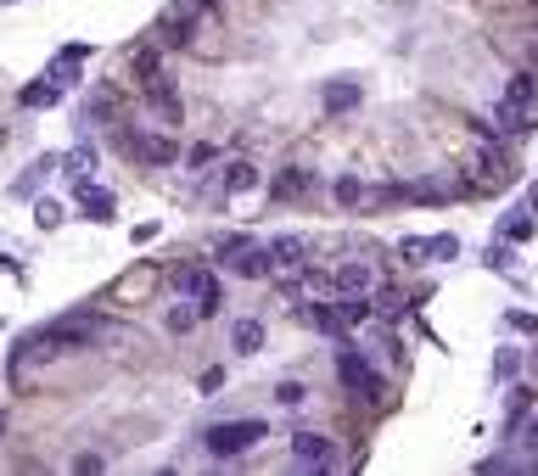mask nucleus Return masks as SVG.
I'll list each match as a JSON object with an SVG mask.
<instances>
[{
  "instance_id": "nucleus-9",
  "label": "nucleus",
  "mask_w": 538,
  "mask_h": 476,
  "mask_svg": "<svg viewBox=\"0 0 538 476\" xmlns=\"http://www.w3.org/2000/svg\"><path fill=\"white\" fill-rule=\"evenodd\" d=\"M230 269H236L241 280H264L269 275V247H236L230 252Z\"/></svg>"
},
{
  "instance_id": "nucleus-21",
  "label": "nucleus",
  "mask_w": 538,
  "mask_h": 476,
  "mask_svg": "<svg viewBox=\"0 0 538 476\" xmlns=\"http://www.w3.org/2000/svg\"><path fill=\"white\" fill-rule=\"evenodd\" d=\"M370 275H376V269L354 258V264H342V269H337V286H342V292H370Z\"/></svg>"
},
{
  "instance_id": "nucleus-4",
  "label": "nucleus",
  "mask_w": 538,
  "mask_h": 476,
  "mask_svg": "<svg viewBox=\"0 0 538 476\" xmlns=\"http://www.w3.org/2000/svg\"><path fill=\"white\" fill-rule=\"evenodd\" d=\"M309 264V241L303 236H275L269 241V275H292Z\"/></svg>"
},
{
  "instance_id": "nucleus-13",
  "label": "nucleus",
  "mask_w": 538,
  "mask_h": 476,
  "mask_svg": "<svg viewBox=\"0 0 538 476\" xmlns=\"http://www.w3.org/2000/svg\"><path fill=\"white\" fill-rule=\"evenodd\" d=\"M471 174H477L482 185H505V157L482 146V152H471Z\"/></svg>"
},
{
  "instance_id": "nucleus-12",
  "label": "nucleus",
  "mask_w": 538,
  "mask_h": 476,
  "mask_svg": "<svg viewBox=\"0 0 538 476\" xmlns=\"http://www.w3.org/2000/svg\"><path fill=\"white\" fill-rule=\"evenodd\" d=\"M62 163V157H40V163H29V168H23V174H17V180H12V196H17V202H23V196H34V191H40V180H45V174H51V168H57Z\"/></svg>"
},
{
  "instance_id": "nucleus-35",
  "label": "nucleus",
  "mask_w": 538,
  "mask_h": 476,
  "mask_svg": "<svg viewBox=\"0 0 538 476\" xmlns=\"http://www.w3.org/2000/svg\"><path fill=\"white\" fill-rule=\"evenodd\" d=\"M522 448H527V454H538V415L527 420V432H522Z\"/></svg>"
},
{
  "instance_id": "nucleus-34",
  "label": "nucleus",
  "mask_w": 538,
  "mask_h": 476,
  "mask_svg": "<svg viewBox=\"0 0 538 476\" xmlns=\"http://www.w3.org/2000/svg\"><path fill=\"white\" fill-rule=\"evenodd\" d=\"M213 157H219V152H213V146H191V168H208Z\"/></svg>"
},
{
  "instance_id": "nucleus-6",
  "label": "nucleus",
  "mask_w": 538,
  "mask_h": 476,
  "mask_svg": "<svg viewBox=\"0 0 538 476\" xmlns=\"http://www.w3.org/2000/svg\"><path fill=\"white\" fill-rule=\"evenodd\" d=\"M505 101L522 112L527 129H538V84H533V73H516V79H510V90H505Z\"/></svg>"
},
{
  "instance_id": "nucleus-8",
  "label": "nucleus",
  "mask_w": 538,
  "mask_h": 476,
  "mask_svg": "<svg viewBox=\"0 0 538 476\" xmlns=\"http://www.w3.org/2000/svg\"><path fill=\"white\" fill-rule=\"evenodd\" d=\"M79 208H85V219H96V224H107L118 213V202H113V191H101V185H79Z\"/></svg>"
},
{
  "instance_id": "nucleus-17",
  "label": "nucleus",
  "mask_w": 538,
  "mask_h": 476,
  "mask_svg": "<svg viewBox=\"0 0 538 476\" xmlns=\"http://www.w3.org/2000/svg\"><path fill=\"white\" fill-rule=\"evenodd\" d=\"M202 280H208V269H197V264H174V269H169V286H174L180 297H197Z\"/></svg>"
},
{
  "instance_id": "nucleus-18",
  "label": "nucleus",
  "mask_w": 538,
  "mask_h": 476,
  "mask_svg": "<svg viewBox=\"0 0 538 476\" xmlns=\"http://www.w3.org/2000/svg\"><path fill=\"white\" fill-rule=\"evenodd\" d=\"M62 168L73 174V185H85L90 174H96V152H90V146H73V152L62 157Z\"/></svg>"
},
{
  "instance_id": "nucleus-36",
  "label": "nucleus",
  "mask_w": 538,
  "mask_h": 476,
  "mask_svg": "<svg viewBox=\"0 0 538 476\" xmlns=\"http://www.w3.org/2000/svg\"><path fill=\"white\" fill-rule=\"evenodd\" d=\"M527 208H533V213H538V185H527Z\"/></svg>"
},
{
  "instance_id": "nucleus-33",
  "label": "nucleus",
  "mask_w": 538,
  "mask_h": 476,
  "mask_svg": "<svg viewBox=\"0 0 538 476\" xmlns=\"http://www.w3.org/2000/svg\"><path fill=\"white\" fill-rule=\"evenodd\" d=\"M398 252H404V258H432V241L410 236V241H404V247H398Z\"/></svg>"
},
{
  "instance_id": "nucleus-14",
  "label": "nucleus",
  "mask_w": 538,
  "mask_h": 476,
  "mask_svg": "<svg viewBox=\"0 0 538 476\" xmlns=\"http://www.w3.org/2000/svg\"><path fill=\"white\" fill-rule=\"evenodd\" d=\"M533 230H538L533 208H516V213H505V224H499V241H533Z\"/></svg>"
},
{
  "instance_id": "nucleus-30",
  "label": "nucleus",
  "mask_w": 538,
  "mask_h": 476,
  "mask_svg": "<svg viewBox=\"0 0 538 476\" xmlns=\"http://www.w3.org/2000/svg\"><path fill=\"white\" fill-rule=\"evenodd\" d=\"M135 73H141V79L157 73V45H141V51H135Z\"/></svg>"
},
{
  "instance_id": "nucleus-11",
  "label": "nucleus",
  "mask_w": 538,
  "mask_h": 476,
  "mask_svg": "<svg viewBox=\"0 0 538 476\" xmlns=\"http://www.w3.org/2000/svg\"><path fill=\"white\" fill-rule=\"evenodd\" d=\"M314 174H303V168H286L281 180H269V202H298V196H309Z\"/></svg>"
},
{
  "instance_id": "nucleus-19",
  "label": "nucleus",
  "mask_w": 538,
  "mask_h": 476,
  "mask_svg": "<svg viewBox=\"0 0 538 476\" xmlns=\"http://www.w3.org/2000/svg\"><path fill=\"white\" fill-rule=\"evenodd\" d=\"M303 325H314L320 336H337L342 331V314H337V308H326V303H314V308H303Z\"/></svg>"
},
{
  "instance_id": "nucleus-7",
  "label": "nucleus",
  "mask_w": 538,
  "mask_h": 476,
  "mask_svg": "<svg viewBox=\"0 0 538 476\" xmlns=\"http://www.w3.org/2000/svg\"><path fill=\"white\" fill-rule=\"evenodd\" d=\"M146 101H152V112L157 118H163V124H180V96H174L169 90V79H163V73H152V79H146Z\"/></svg>"
},
{
  "instance_id": "nucleus-22",
  "label": "nucleus",
  "mask_w": 538,
  "mask_h": 476,
  "mask_svg": "<svg viewBox=\"0 0 538 476\" xmlns=\"http://www.w3.org/2000/svg\"><path fill=\"white\" fill-rule=\"evenodd\" d=\"M258 185V168L253 163H230L225 168V196H241V191H253Z\"/></svg>"
},
{
  "instance_id": "nucleus-15",
  "label": "nucleus",
  "mask_w": 538,
  "mask_h": 476,
  "mask_svg": "<svg viewBox=\"0 0 538 476\" xmlns=\"http://www.w3.org/2000/svg\"><path fill=\"white\" fill-rule=\"evenodd\" d=\"M17 101H23V107H57V101H62V84L51 79V73H45V79H34Z\"/></svg>"
},
{
  "instance_id": "nucleus-26",
  "label": "nucleus",
  "mask_w": 538,
  "mask_h": 476,
  "mask_svg": "<svg viewBox=\"0 0 538 476\" xmlns=\"http://www.w3.org/2000/svg\"><path fill=\"white\" fill-rule=\"evenodd\" d=\"M34 224H40V230H57V224H62V202H34Z\"/></svg>"
},
{
  "instance_id": "nucleus-28",
  "label": "nucleus",
  "mask_w": 538,
  "mask_h": 476,
  "mask_svg": "<svg viewBox=\"0 0 538 476\" xmlns=\"http://www.w3.org/2000/svg\"><path fill=\"white\" fill-rule=\"evenodd\" d=\"M376 314H382V320H398V314H404V292H382L376 297Z\"/></svg>"
},
{
  "instance_id": "nucleus-25",
  "label": "nucleus",
  "mask_w": 538,
  "mask_h": 476,
  "mask_svg": "<svg viewBox=\"0 0 538 476\" xmlns=\"http://www.w3.org/2000/svg\"><path fill=\"white\" fill-rule=\"evenodd\" d=\"M219 303H225V292H219V280H202V292H197V308H202V320H208V314H219Z\"/></svg>"
},
{
  "instance_id": "nucleus-5",
  "label": "nucleus",
  "mask_w": 538,
  "mask_h": 476,
  "mask_svg": "<svg viewBox=\"0 0 538 476\" xmlns=\"http://www.w3.org/2000/svg\"><path fill=\"white\" fill-rule=\"evenodd\" d=\"M320 101H326L331 118H337V112H354L359 101H365V84H359L354 73H342V79H331V84H326V96H320Z\"/></svg>"
},
{
  "instance_id": "nucleus-3",
  "label": "nucleus",
  "mask_w": 538,
  "mask_h": 476,
  "mask_svg": "<svg viewBox=\"0 0 538 476\" xmlns=\"http://www.w3.org/2000/svg\"><path fill=\"white\" fill-rule=\"evenodd\" d=\"M118 146H124L129 157L152 163V168H163V163H174V157H180V146H174L169 135H118Z\"/></svg>"
},
{
  "instance_id": "nucleus-32",
  "label": "nucleus",
  "mask_w": 538,
  "mask_h": 476,
  "mask_svg": "<svg viewBox=\"0 0 538 476\" xmlns=\"http://www.w3.org/2000/svg\"><path fill=\"white\" fill-rule=\"evenodd\" d=\"M488 264H494V269H505V275H510V269H516V252H510V247H488Z\"/></svg>"
},
{
  "instance_id": "nucleus-2",
  "label": "nucleus",
  "mask_w": 538,
  "mask_h": 476,
  "mask_svg": "<svg viewBox=\"0 0 538 476\" xmlns=\"http://www.w3.org/2000/svg\"><path fill=\"white\" fill-rule=\"evenodd\" d=\"M337 376H342V387H348V392H365L370 404H382V398H387L382 376H376L359 353H337Z\"/></svg>"
},
{
  "instance_id": "nucleus-10",
  "label": "nucleus",
  "mask_w": 538,
  "mask_h": 476,
  "mask_svg": "<svg viewBox=\"0 0 538 476\" xmlns=\"http://www.w3.org/2000/svg\"><path fill=\"white\" fill-rule=\"evenodd\" d=\"M292 454H298V465H326L331 460V437L326 432H298L292 437Z\"/></svg>"
},
{
  "instance_id": "nucleus-16",
  "label": "nucleus",
  "mask_w": 538,
  "mask_h": 476,
  "mask_svg": "<svg viewBox=\"0 0 538 476\" xmlns=\"http://www.w3.org/2000/svg\"><path fill=\"white\" fill-rule=\"evenodd\" d=\"M230 348H236V353H258V348H264V325H258V320H236V325H230Z\"/></svg>"
},
{
  "instance_id": "nucleus-20",
  "label": "nucleus",
  "mask_w": 538,
  "mask_h": 476,
  "mask_svg": "<svg viewBox=\"0 0 538 476\" xmlns=\"http://www.w3.org/2000/svg\"><path fill=\"white\" fill-rule=\"evenodd\" d=\"M197 320H202L197 297H180V303L169 308V331H174V336H185V331H191V325H197Z\"/></svg>"
},
{
  "instance_id": "nucleus-23",
  "label": "nucleus",
  "mask_w": 538,
  "mask_h": 476,
  "mask_svg": "<svg viewBox=\"0 0 538 476\" xmlns=\"http://www.w3.org/2000/svg\"><path fill=\"white\" fill-rule=\"evenodd\" d=\"M370 308H376V303H365V292H348V297L337 303V314H342V325H365Z\"/></svg>"
},
{
  "instance_id": "nucleus-27",
  "label": "nucleus",
  "mask_w": 538,
  "mask_h": 476,
  "mask_svg": "<svg viewBox=\"0 0 538 476\" xmlns=\"http://www.w3.org/2000/svg\"><path fill=\"white\" fill-rule=\"evenodd\" d=\"M303 398H309V392H303V381H281V387H275V404H286V409H298Z\"/></svg>"
},
{
  "instance_id": "nucleus-1",
  "label": "nucleus",
  "mask_w": 538,
  "mask_h": 476,
  "mask_svg": "<svg viewBox=\"0 0 538 476\" xmlns=\"http://www.w3.org/2000/svg\"><path fill=\"white\" fill-rule=\"evenodd\" d=\"M202 443H208L213 460H236V454H247L253 443H264V420H219V426L202 432Z\"/></svg>"
},
{
  "instance_id": "nucleus-31",
  "label": "nucleus",
  "mask_w": 538,
  "mask_h": 476,
  "mask_svg": "<svg viewBox=\"0 0 538 476\" xmlns=\"http://www.w3.org/2000/svg\"><path fill=\"white\" fill-rule=\"evenodd\" d=\"M432 258H460V241H454V236H432Z\"/></svg>"
},
{
  "instance_id": "nucleus-37",
  "label": "nucleus",
  "mask_w": 538,
  "mask_h": 476,
  "mask_svg": "<svg viewBox=\"0 0 538 476\" xmlns=\"http://www.w3.org/2000/svg\"><path fill=\"white\" fill-rule=\"evenodd\" d=\"M533 370H538V348H533Z\"/></svg>"
},
{
  "instance_id": "nucleus-24",
  "label": "nucleus",
  "mask_w": 538,
  "mask_h": 476,
  "mask_svg": "<svg viewBox=\"0 0 538 476\" xmlns=\"http://www.w3.org/2000/svg\"><path fill=\"white\" fill-rule=\"evenodd\" d=\"M516 376H522V353H516V348H499L494 353V381H516Z\"/></svg>"
},
{
  "instance_id": "nucleus-29",
  "label": "nucleus",
  "mask_w": 538,
  "mask_h": 476,
  "mask_svg": "<svg viewBox=\"0 0 538 476\" xmlns=\"http://www.w3.org/2000/svg\"><path fill=\"white\" fill-rule=\"evenodd\" d=\"M359 196H365V185H359V180H337V202H342V208H359Z\"/></svg>"
}]
</instances>
